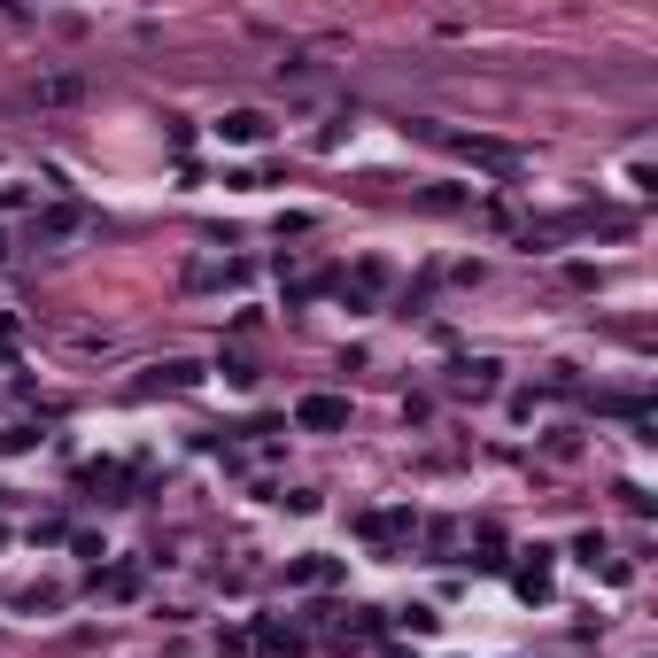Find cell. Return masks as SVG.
<instances>
[{"instance_id":"obj_1","label":"cell","mask_w":658,"mask_h":658,"mask_svg":"<svg viewBox=\"0 0 658 658\" xmlns=\"http://www.w3.org/2000/svg\"><path fill=\"white\" fill-rule=\"evenodd\" d=\"M295 426L302 434H341V426H349V403H341V395H302Z\"/></svg>"},{"instance_id":"obj_2","label":"cell","mask_w":658,"mask_h":658,"mask_svg":"<svg viewBox=\"0 0 658 658\" xmlns=\"http://www.w3.org/2000/svg\"><path fill=\"white\" fill-rule=\"evenodd\" d=\"M225 140H240V148H256V140H271V117L264 109H225V124H217Z\"/></svg>"},{"instance_id":"obj_3","label":"cell","mask_w":658,"mask_h":658,"mask_svg":"<svg viewBox=\"0 0 658 658\" xmlns=\"http://www.w3.org/2000/svg\"><path fill=\"white\" fill-rule=\"evenodd\" d=\"M372 295H388V264H357L349 271V302H372Z\"/></svg>"},{"instance_id":"obj_4","label":"cell","mask_w":658,"mask_h":658,"mask_svg":"<svg viewBox=\"0 0 658 658\" xmlns=\"http://www.w3.org/2000/svg\"><path fill=\"white\" fill-rule=\"evenodd\" d=\"M457 155H473V163H488V171H511V163H519L504 140H457Z\"/></svg>"},{"instance_id":"obj_5","label":"cell","mask_w":658,"mask_h":658,"mask_svg":"<svg viewBox=\"0 0 658 658\" xmlns=\"http://www.w3.org/2000/svg\"><path fill=\"white\" fill-rule=\"evenodd\" d=\"M194 380H202V364H163V372H155V380H140V388H194Z\"/></svg>"},{"instance_id":"obj_6","label":"cell","mask_w":658,"mask_h":658,"mask_svg":"<svg viewBox=\"0 0 658 658\" xmlns=\"http://www.w3.org/2000/svg\"><path fill=\"white\" fill-rule=\"evenodd\" d=\"M78 225H86L78 210H47V217H39V240H70Z\"/></svg>"},{"instance_id":"obj_7","label":"cell","mask_w":658,"mask_h":658,"mask_svg":"<svg viewBox=\"0 0 658 658\" xmlns=\"http://www.w3.org/2000/svg\"><path fill=\"white\" fill-rule=\"evenodd\" d=\"M248 279V264H202L194 271V287H240Z\"/></svg>"},{"instance_id":"obj_8","label":"cell","mask_w":658,"mask_h":658,"mask_svg":"<svg viewBox=\"0 0 658 658\" xmlns=\"http://www.w3.org/2000/svg\"><path fill=\"white\" fill-rule=\"evenodd\" d=\"M0 256H8V240H0Z\"/></svg>"}]
</instances>
